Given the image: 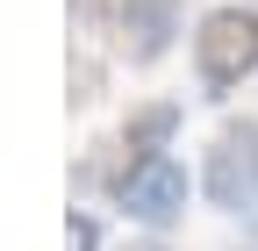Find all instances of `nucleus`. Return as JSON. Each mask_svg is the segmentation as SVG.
I'll use <instances>...</instances> for the list:
<instances>
[{"label": "nucleus", "mask_w": 258, "mask_h": 251, "mask_svg": "<svg viewBox=\"0 0 258 251\" xmlns=\"http://www.w3.org/2000/svg\"><path fill=\"white\" fill-rule=\"evenodd\" d=\"M93 244H101L93 215H72V223H64V251H93Z\"/></svg>", "instance_id": "nucleus-6"}, {"label": "nucleus", "mask_w": 258, "mask_h": 251, "mask_svg": "<svg viewBox=\"0 0 258 251\" xmlns=\"http://www.w3.org/2000/svg\"><path fill=\"white\" fill-rule=\"evenodd\" d=\"M93 8L129 65H158L179 36V0H93Z\"/></svg>", "instance_id": "nucleus-4"}, {"label": "nucleus", "mask_w": 258, "mask_h": 251, "mask_svg": "<svg viewBox=\"0 0 258 251\" xmlns=\"http://www.w3.org/2000/svg\"><path fill=\"white\" fill-rule=\"evenodd\" d=\"M172 130H179V108H172V101H158V108H144V115L122 130V144L144 158V151H165V137H172Z\"/></svg>", "instance_id": "nucleus-5"}, {"label": "nucleus", "mask_w": 258, "mask_h": 251, "mask_svg": "<svg viewBox=\"0 0 258 251\" xmlns=\"http://www.w3.org/2000/svg\"><path fill=\"white\" fill-rule=\"evenodd\" d=\"M194 72H201V93H237L251 72H258V15L244 8H215L201 15V29H194Z\"/></svg>", "instance_id": "nucleus-1"}, {"label": "nucleus", "mask_w": 258, "mask_h": 251, "mask_svg": "<svg viewBox=\"0 0 258 251\" xmlns=\"http://www.w3.org/2000/svg\"><path fill=\"white\" fill-rule=\"evenodd\" d=\"M137 251H158V244H137Z\"/></svg>", "instance_id": "nucleus-7"}, {"label": "nucleus", "mask_w": 258, "mask_h": 251, "mask_svg": "<svg viewBox=\"0 0 258 251\" xmlns=\"http://www.w3.org/2000/svg\"><path fill=\"white\" fill-rule=\"evenodd\" d=\"M115 201L137 215L144 230H165L186 215V165L165 158V151H144V158H129L115 172Z\"/></svg>", "instance_id": "nucleus-3"}, {"label": "nucleus", "mask_w": 258, "mask_h": 251, "mask_svg": "<svg viewBox=\"0 0 258 251\" xmlns=\"http://www.w3.org/2000/svg\"><path fill=\"white\" fill-rule=\"evenodd\" d=\"M201 186H208V201L222 215H258V130L251 122H222L215 130Z\"/></svg>", "instance_id": "nucleus-2"}]
</instances>
